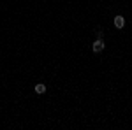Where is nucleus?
<instances>
[{
    "label": "nucleus",
    "mask_w": 132,
    "mask_h": 130,
    "mask_svg": "<svg viewBox=\"0 0 132 130\" xmlns=\"http://www.w3.org/2000/svg\"><path fill=\"white\" fill-rule=\"evenodd\" d=\"M123 25H125V18L123 16H116L114 18V27L116 28H123Z\"/></svg>",
    "instance_id": "nucleus-2"
},
{
    "label": "nucleus",
    "mask_w": 132,
    "mask_h": 130,
    "mask_svg": "<svg viewBox=\"0 0 132 130\" xmlns=\"http://www.w3.org/2000/svg\"><path fill=\"white\" fill-rule=\"evenodd\" d=\"M34 90H35V93H39V95H42V93L46 91V86H44L42 83H39V84H35V88H34Z\"/></svg>",
    "instance_id": "nucleus-3"
},
{
    "label": "nucleus",
    "mask_w": 132,
    "mask_h": 130,
    "mask_svg": "<svg viewBox=\"0 0 132 130\" xmlns=\"http://www.w3.org/2000/svg\"><path fill=\"white\" fill-rule=\"evenodd\" d=\"M92 49L95 51V53H101V51L104 49V40H102V39H97L95 42H93V46H92Z\"/></svg>",
    "instance_id": "nucleus-1"
}]
</instances>
